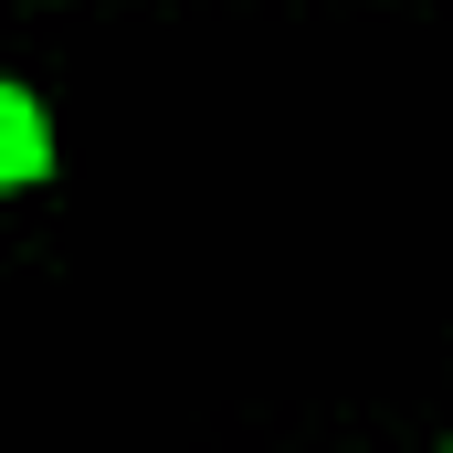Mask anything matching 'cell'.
<instances>
[{"label":"cell","mask_w":453,"mask_h":453,"mask_svg":"<svg viewBox=\"0 0 453 453\" xmlns=\"http://www.w3.org/2000/svg\"><path fill=\"white\" fill-rule=\"evenodd\" d=\"M0 169H11V180H42V169H53V137H42V106H32L21 85H0Z\"/></svg>","instance_id":"cell-1"}]
</instances>
